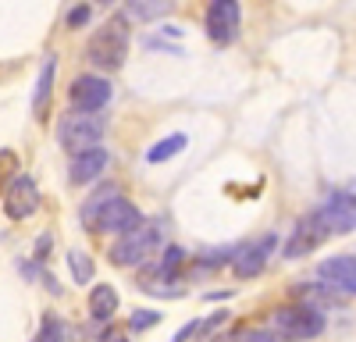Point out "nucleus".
<instances>
[{"label": "nucleus", "instance_id": "9d476101", "mask_svg": "<svg viewBox=\"0 0 356 342\" xmlns=\"http://www.w3.org/2000/svg\"><path fill=\"white\" fill-rule=\"evenodd\" d=\"M111 93H114V90H111V82L100 79V75H79V79L72 82V90H68L72 104H75V107H86V111H100V107H107Z\"/></svg>", "mask_w": 356, "mask_h": 342}, {"label": "nucleus", "instance_id": "4be33fe9", "mask_svg": "<svg viewBox=\"0 0 356 342\" xmlns=\"http://www.w3.org/2000/svg\"><path fill=\"white\" fill-rule=\"evenodd\" d=\"M61 335H68L65 328H61V321H43V328H40V339H61Z\"/></svg>", "mask_w": 356, "mask_h": 342}, {"label": "nucleus", "instance_id": "412c9836", "mask_svg": "<svg viewBox=\"0 0 356 342\" xmlns=\"http://www.w3.org/2000/svg\"><path fill=\"white\" fill-rule=\"evenodd\" d=\"M86 22H89V4H79V8L68 11V28H79V25H86Z\"/></svg>", "mask_w": 356, "mask_h": 342}, {"label": "nucleus", "instance_id": "6e6552de", "mask_svg": "<svg viewBox=\"0 0 356 342\" xmlns=\"http://www.w3.org/2000/svg\"><path fill=\"white\" fill-rule=\"evenodd\" d=\"M36 207H40V189H36V182L29 179V175H15V179L8 182V193H4V214H8L11 221H25Z\"/></svg>", "mask_w": 356, "mask_h": 342}, {"label": "nucleus", "instance_id": "a211bd4d", "mask_svg": "<svg viewBox=\"0 0 356 342\" xmlns=\"http://www.w3.org/2000/svg\"><path fill=\"white\" fill-rule=\"evenodd\" d=\"M186 142H189V139H186L182 132H178V136H168V139H164V142H157V147H154L150 154H146V157H150L154 164H161V161H171L175 154H182V150H186Z\"/></svg>", "mask_w": 356, "mask_h": 342}, {"label": "nucleus", "instance_id": "6ab92c4d", "mask_svg": "<svg viewBox=\"0 0 356 342\" xmlns=\"http://www.w3.org/2000/svg\"><path fill=\"white\" fill-rule=\"evenodd\" d=\"M68 268H72V278H75L79 285L93 282V261H89V253L72 250V253H68Z\"/></svg>", "mask_w": 356, "mask_h": 342}, {"label": "nucleus", "instance_id": "f03ea898", "mask_svg": "<svg viewBox=\"0 0 356 342\" xmlns=\"http://www.w3.org/2000/svg\"><path fill=\"white\" fill-rule=\"evenodd\" d=\"M157 250H161L157 221H139V225L125 228V232H118V239L111 246V261L118 268H143Z\"/></svg>", "mask_w": 356, "mask_h": 342}, {"label": "nucleus", "instance_id": "4468645a", "mask_svg": "<svg viewBox=\"0 0 356 342\" xmlns=\"http://www.w3.org/2000/svg\"><path fill=\"white\" fill-rule=\"evenodd\" d=\"M175 11V0H129V8H125V18L129 22H157L164 15Z\"/></svg>", "mask_w": 356, "mask_h": 342}, {"label": "nucleus", "instance_id": "b1692460", "mask_svg": "<svg viewBox=\"0 0 356 342\" xmlns=\"http://www.w3.org/2000/svg\"><path fill=\"white\" fill-rule=\"evenodd\" d=\"M97 4H111V0H97Z\"/></svg>", "mask_w": 356, "mask_h": 342}, {"label": "nucleus", "instance_id": "39448f33", "mask_svg": "<svg viewBox=\"0 0 356 342\" xmlns=\"http://www.w3.org/2000/svg\"><path fill=\"white\" fill-rule=\"evenodd\" d=\"M239 22H243L239 0H211V8H207V36L228 47L239 36Z\"/></svg>", "mask_w": 356, "mask_h": 342}, {"label": "nucleus", "instance_id": "f8f14e48", "mask_svg": "<svg viewBox=\"0 0 356 342\" xmlns=\"http://www.w3.org/2000/svg\"><path fill=\"white\" fill-rule=\"evenodd\" d=\"M111 164V157H107V150L104 147H89V150H79L75 154V161H72V171H68V179L75 182V186H86V182H93L100 171Z\"/></svg>", "mask_w": 356, "mask_h": 342}, {"label": "nucleus", "instance_id": "1a4fd4ad", "mask_svg": "<svg viewBox=\"0 0 356 342\" xmlns=\"http://www.w3.org/2000/svg\"><path fill=\"white\" fill-rule=\"evenodd\" d=\"M275 246H278L275 236H264V239H257V243H250V246L232 250V271L239 275V278H253V275H260Z\"/></svg>", "mask_w": 356, "mask_h": 342}, {"label": "nucleus", "instance_id": "7ed1b4c3", "mask_svg": "<svg viewBox=\"0 0 356 342\" xmlns=\"http://www.w3.org/2000/svg\"><path fill=\"white\" fill-rule=\"evenodd\" d=\"M107 132V122L100 111H86V107H75L68 111L61 125H57V139L68 154H79V150H89V147H100V139Z\"/></svg>", "mask_w": 356, "mask_h": 342}, {"label": "nucleus", "instance_id": "2eb2a0df", "mask_svg": "<svg viewBox=\"0 0 356 342\" xmlns=\"http://www.w3.org/2000/svg\"><path fill=\"white\" fill-rule=\"evenodd\" d=\"M54 72H57V57L50 54L43 61V72L36 79V97H33V114L40 122L47 118V104H50V93H54Z\"/></svg>", "mask_w": 356, "mask_h": 342}, {"label": "nucleus", "instance_id": "9b49d317", "mask_svg": "<svg viewBox=\"0 0 356 342\" xmlns=\"http://www.w3.org/2000/svg\"><path fill=\"white\" fill-rule=\"evenodd\" d=\"M324 239H328V228H324V221H321L317 214H307L300 225H296V232H292V239H289V246H285V256H303V253H310L314 246H321Z\"/></svg>", "mask_w": 356, "mask_h": 342}, {"label": "nucleus", "instance_id": "f257e3e1", "mask_svg": "<svg viewBox=\"0 0 356 342\" xmlns=\"http://www.w3.org/2000/svg\"><path fill=\"white\" fill-rule=\"evenodd\" d=\"M89 65L100 68V72H118L129 57V18L125 15H114L104 22V28H97L93 40L86 47Z\"/></svg>", "mask_w": 356, "mask_h": 342}, {"label": "nucleus", "instance_id": "423d86ee", "mask_svg": "<svg viewBox=\"0 0 356 342\" xmlns=\"http://www.w3.org/2000/svg\"><path fill=\"white\" fill-rule=\"evenodd\" d=\"M314 214L324 221L328 236H335V232L346 236V232H353V228H356V196L353 193H332Z\"/></svg>", "mask_w": 356, "mask_h": 342}, {"label": "nucleus", "instance_id": "ddd939ff", "mask_svg": "<svg viewBox=\"0 0 356 342\" xmlns=\"http://www.w3.org/2000/svg\"><path fill=\"white\" fill-rule=\"evenodd\" d=\"M317 275L335 285L339 293H353L356 296V256H332V261H324L317 268Z\"/></svg>", "mask_w": 356, "mask_h": 342}, {"label": "nucleus", "instance_id": "20e7f679", "mask_svg": "<svg viewBox=\"0 0 356 342\" xmlns=\"http://www.w3.org/2000/svg\"><path fill=\"white\" fill-rule=\"evenodd\" d=\"M271 328L289 339H314L324 332V314L317 307H278L271 314Z\"/></svg>", "mask_w": 356, "mask_h": 342}, {"label": "nucleus", "instance_id": "f3484780", "mask_svg": "<svg viewBox=\"0 0 356 342\" xmlns=\"http://www.w3.org/2000/svg\"><path fill=\"white\" fill-rule=\"evenodd\" d=\"M118 193H122V189H118L114 182H111V186H100V189H97V193H93V196H89V200H86V204H82V211H79V218H82V225H86V228H93V221H97V214H100V207L107 204V200H114Z\"/></svg>", "mask_w": 356, "mask_h": 342}, {"label": "nucleus", "instance_id": "0eeeda50", "mask_svg": "<svg viewBox=\"0 0 356 342\" xmlns=\"http://www.w3.org/2000/svg\"><path fill=\"white\" fill-rule=\"evenodd\" d=\"M143 221V214H139V207L136 204H129V200L118 193L114 200H107V204L100 207V214H97V221H93V232H111V236H118V232H125V228H132V225H139Z\"/></svg>", "mask_w": 356, "mask_h": 342}, {"label": "nucleus", "instance_id": "aec40b11", "mask_svg": "<svg viewBox=\"0 0 356 342\" xmlns=\"http://www.w3.org/2000/svg\"><path fill=\"white\" fill-rule=\"evenodd\" d=\"M157 321H161V314H157V310H136L129 325H132V332H146V328H154Z\"/></svg>", "mask_w": 356, "mask_h": 342}, {"label": "nucleus", "instance_id": "5701e85b", "mask_svg": "<svg viewBox=\"0 0 356 342\" xmlns=\"http://www.w3.org/2000/svg\"><path fill=\"white\" fill-rule=\"evenodd\" d=\"M47 243H50V236H40V243H36V256H40V261L47 256Z\"/></svg>", "mask_w": 356, "mask_h": 342}, {"label": "nucleus", "instance_id": "dca6fc26", "mask_svg": "<svg viewBox=\"0 0 356 342\" xmlns=\"http://www.w3.org/2000/svg\"><path fill=\"white\" fill-rule=\"evenodd\" d=\"M118 310V293L111 285H97L93 293H89V314H93L97 321H111Z\"/></svg>", "mask_w": 356, "mask_h": 342}]
</instances>
